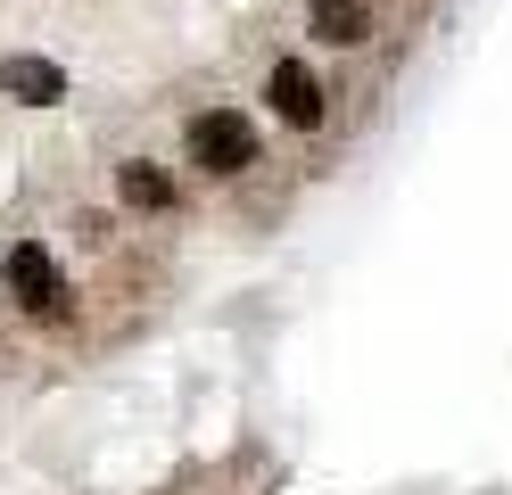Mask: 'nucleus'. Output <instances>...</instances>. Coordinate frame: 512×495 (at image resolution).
I'll use <instances>...</instances> for the list:
<instances>
[{
  "instance_id": "nucleus-1",
  "label": "nucleus",
  "mask_w": 512,
  "mask_h": 495,
  "mask_svg": "<svg viewBox=\"0 0 512 495\" xmlns=\"http://www.w3.org/2000/svg\"><path fill=\"white\" fill-rule=\"evenodd\" d=\"M182 149H190V165H207V174H240V165L256 157V132H248L240 108H207V116H190Z\"/></svg>"
},
{
  "instance_id": "nucleus-2",
  "label": "nucleus",
  "mask_w": 512,
  "mask_h": 495,
  "mask_svg": "<svg viewBox=\"0 0 512 495\" xmlns=\"http://www.w3.org/2000/svg\"><path fill=\"white\" fill-rule=\"evenodd\" d=\"M0 281H9V297H17L25 314H42V322H67V306H75V297H67V281H58V264H50L34 240L0 256Z\"/></svg>"
},
{
  "instance_id": "nucleus-3",
  "label": "nucleus",
  "mask_w": 512,
  "mask_h": 495,
  "mask_svg": "<svg viewBox=\"0 0 512 495\" xmlns=\"http://www.w3.org/2000/svg\"><path fill=\"white\" fill-rule=\"evenodd\" d=\"M265 99H273L281 124H323V75H314L306 58H281L265 75Z\"/></svg>"
},
{
  "instance_id": "nucleus-4",
  "label": "nucleus",
  "mask_w": 512,
  "mask_h": 495,
  "mask_svg": "<svg viewBox=\"0 0 512 495\" xmlns=\"http://www.w3.org/2000/svg\"><path fill=\"white\" fill-rule=\"evenodd\" d=\"M0 91L25 99V108H50V99H67V75L50 58H0Z\"/></svg>"
},
{
  "instance_id": "nucleus-5",
  "label": "nucleus",
  "mask_w": 512,
  "mask_h": 495,
  "mask_svg": "<svg viewBox=\"0 0 512 495\" xmlns=\"http://www.w3.org/2000/svg\"><path fill=\"white\" fill-rule=\"evenodd\" d=\"M124 207H141V215H157V207H174V182L157 174V165H124Z\"/></svg>"
},
{
  "instance_id": "nucleus-6",
  "label": "nucleus",
  "mask_w": 512,
  "mask_h": 495,
  "mask_svg": "<svg viewBox=\"0 0 512 495\" xmlns=\"http://www.w3.org/2000/svg\"><path fill=\"white\" fill-rule=\"evenodd\" d=\"M314 33H323V42H356L364 9H356V0H314Z\"/></svg>"
}]
</instances>
